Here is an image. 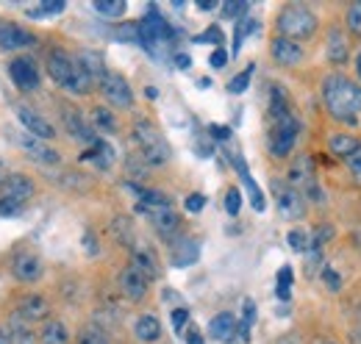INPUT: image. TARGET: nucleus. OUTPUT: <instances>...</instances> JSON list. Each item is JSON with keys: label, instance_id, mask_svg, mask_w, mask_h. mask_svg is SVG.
Returning <instances> with one entry per match:
<instances>
[{"label": "nucleus", "instance_id": "obj_1", "mask_svg": "<svg viewBox=\"0 0 361 344\" xmlns=\"http://www.w3.org/2000/svg\"><path fill=\"white\" fill-rule=\"evenodd\" d=\"M322 100L334 120L356 123V114L361 111V86L342 75H328L322 84Z\"/></svg>", "mask_w": 361, "mask_h": 344}, {"label": "nucleus", "instance_id": "obj_2", "mask_svg": "<svg viewBox=\"0 0 361 344\" xmlns=\"http://www.w3.org/2000/svg\"><path fill=\"white\" fill-rule=\"evenodd\" d=\"M47 75L53 78V84H59L73 94H90L92 84H94L92 75L87 73V67L78 61V56L73 59L64 50H53L47 56Z\"/></svg>", "mask_w": 361, "mask_h": 344}, {"label": "nucleus", "instance_id": "obj_3", "mask_svg": "<svg viewBox=\"0 0 361 344\" xmlns=\"http://www.w3.org/2000/svg\"><path fill=\"white\" fill-rule=\"evenodd\" d=\"M134 142L142 153V161L147 167H164L170 161V145L164 142L161 130L156 128L150 120H136L134 123Z\"/></svg>", "mask_w": 361, "mask_h": 344}, {"label": "nucleus", "instance_id": "obj_4", "mask_svg": "<svg viewBox=\"0 0 361 344\" xmlns=\"http://www.w3.org/2000/svg\"><path fill=\"white\" fill-rule=\"evenodd\" d=\"M317 31V17L306 6H286L278 14V37L286 39H309Z\"/></svg>", "mask_w": 361, "mask_h": 344}, {"label": "nucleus", "instance_id": "obj_5", "mask_svg": "<svg viewBox=\"0 0 361 344\" xmlns=\"http://www.w3.org/2000/svg\"><path fill=\"white\" fill-rule=\"evenodd\" d=\"M289 186L298 189L306 200H314V203H322L325 195L322 189L317 186V175H314V159L312 156H298L289 167Z\"/></svg>", "mask_w": 361, "mask_h": 344}, {"label": "nucleus", "instance_id": "obj_6", "mask_svg": "<svg viewBox=\"0 0 361 344\" xmlns=\"http://www.w3.org/2000/svg\"><path fill=\"white\" fill-rule=\"evenodd\" d=\"M298 120L292 117V114H286V117H281V120H275L272 123V130H270V153L275 159H283V156H289L292 153V147H295V139H298Z\"/></svg>", "mask_w": 361, "mask_h": 344}, {"label": "nucleus", "instance_id": "obj_7", "mask_svg": "<svg viewBox=\"0 0 361 344\" xmlns=\"http://www.w3.org/2000/svg\"><path fill=\"white\" fill-rule=\"evenodd\" d=\"M14 142H17V147H20L31 161H37V164H42V167H56V164L61 161V156H59L56 147H50L47 142L37 139V136H31V133H25V130L17 133Z\"/></svg>", "mask_w": 361, "mask_h": 344}, {"label": "nucleus", "instance_id": "obj_8", "mask_svg": "<svg viewBox=\"0 0 361 344\" xmlns=\"http://www.w3.org/2000/svg\"><path fill=\"white\" fill-rule=\"evenodd\" d=\"M100 94H103L114 109H131V106H134L131 84H128L120 73H106V78L100 81Z\"/></svg>", "mask_w": 361, "mask_h": 344}, {"label": "nucleus", "instance_id": "obj_9", "mask_svg": "<svg viewBox=\"0 0 361 344\" xmlns=\"http://www.w3.org/2000/svg\"><path fill=\"white\" fill-rule=\"evenodd\" d=\"M8 78L14 81L17 89H23V92L37 89L39 81H42L39 67H37V61H34L31 56H17V59H11V61H8Z\"/></svg>", "mask_w": 361, "mask_h": 344}, {"label": "nucleus", "instance_id": "obj_10", "mask_svg": "<svg viewBox=\"0 0 361 344\" xmlns=\"http://www.w3.org/2000/svg\"><path fill=\"white\" fill-rule=\"evenodd\" d=\"M11 275L20 283H37L45 275V264H42V258L37 256V253L23 250V253H17L14 261H11Z\"/></svg>", "mask_w": 361, "mask_h": 344}, {"label": "nucleus", "instance_id": "obj_11", "mask_svg": "<svg viewBox=\"0 0 361 344\" xmlns=\"http://www.w3.org/2000/svg\"><path fill=\"white\" fill-rule=\"evenodd\" d=\"M136 211L147 214L150 225L156 228V233H159V236H164V239H173V236L178 233L180 216L173 211V206H159V209H145V206H136Z\"/></svg>", "mask_w": 361, "mask_h": 344}, {"label": "nucleus", "instance_id": "obj_12", "mask_svg": "<svg viewBox=\"0 0 361 344\" xmlns=\"http://www.w3.org/2000/svg\"><path fill=\"white\" fill-rule=\"evenodd\" d=\"M275 200H278L281 216H286V219H300V216L306 214V197L298 189H292L289 183L286 186L275 183Z\"/></svg>", "mask_w": 361, "mask_h": 344}, {"label": "nucleus", "instance_id": "obj_13", "mask_svg": "<svg viewBox=\"0 0 361 344\" xmlns=\"http://www.w3.org/2000/svg\"><path fill=\"white\" fill-rule=\"evenodd\" d=\"M17 120L23 123L25 133H31V136H37V139H42V142L56 139V128H53V123L45 120L39 111L28 109V106H17Z\"/></svg>", "mask_w": 361, "mask_h": 344}, {"label": "nucleus", "instance_id": "obj_14", "mask_svg": "<svg viewBox=\"0 0 361 344\" xmlns=\"http://www.w3.org/2000/svg\"><path fill=\"white\" fill-rule=\"evenodd\" d=\"M37 44V37L14 23H0V50L6 53H17V50H28Z\"/></svg>", "mask_w": 361, "mask_h": 344}, {"label": "nucleus", "instance_id": "obj_15", "mask_svg": "<svg viewBox=\"0 0 361 344\" xmlns=\"http://www.w3.org/2000/svg\"><path fill=\"white\" fill-rule=\"evenodd\" d=\"M61 123H64V130L75 139V142H81V145H94L97 142V136H94V130L84 123V117H81V111L78 109H73V106H61Z\"/></svg>", "mask_w": 361, "mask_h": 344}, {"label": "nucleus", "instance_id": "obj_16", "mask_svg": "<svg viewBox=\"0 0 361 344\" xmlns=\"http://www.w3.org/2000/svg\"><path fill=\"white\" fill-rule=\"evenodd\" d=\"M17 319L23 322H47L50 319V302L42 295H25L23 300L17 302V311H14Z\"/></svg>", "mask_w": 361, "mask_h": 344}, {"label": "nucleus", "instance_id": "obj_17", "mask_svg": "<svg viewBox=\"0 0 361 344\" xmlns=\"http://www.w3.org/2000/svg\"><path fill=\"white\" fill-rule=\"evenodd\" d=\"M120 292H123L126 300H131V302L145 300V295H147V278L128 264V266L120 272Z\"/></svg>", "mask_w": 361, "mask_h": 344}, {"label": "nucleus", "instance_id": "obj_18", "mask_svg": "<svg viewBox=\"0 0 361 344\" xmlns=\"http://www.w3.org/2000/svg\"><path fill=\"white\" fill-rule=\"evenodd\" d=\"M270 53L272 59L278 64H283V67H295V64L303 61V47H300V42L286 39V37H275L270 44Z\"/></svg>", "mask_w": 361, "mask_h": 344}, {"label": "nucleus", "instance_id": "obj_19", "mask_svg": "<svg viewBox=\"0 0 361 344\" xmlns=\"http://www.w3.org/2000/svg\"><path fill=\"white\" fill-rule=\"evenodd\" d=\"M34 192H37L34 180H31L28 175H23V172H11V175L6 178V183L0 186V195L14 197V200H20V203L31 200V197H34Z\"/></svg>", "mask_w": 361, "mask_h": 344}, {"label": "nucleus", "instance_id": "obj_20", "mask_svg": "<svg viewBox=\"0 0 361 344\" xmlns=\"http://www.w3.org/2000/svg\"><path fill=\"white\" fill-rule=\"evenodd\" d=\"M131 266L139 269L147 281H156V278L161 275L159 258L153 256V250H150V247H145V245H134V247H131Z\"/></svg>", "mask_w": 361, "mask_h": 344}, {"label": "nucleus", "instance_id": "obj_21", "mask_svg": "<svg viewBox=\"0 0 361 344\" xmlns=\"http://www.w3.org/2000/svg\"><path fill=\"white\" fill-rule=\"evenodd\" d=\"M200 258V245L189 236H180L178 242L173 245V266H189Z\"/></svg>", "mask_w": 361, "mask_h": 344}, {"label": "nucleus", "instance_id": "obj_22", "mask_svg": "<svg viewBox=\"0 0 361 344\" xmlns=\"http://www.w3.org/2000/svg\"><path fill=\"white\" fill-rule=\"evenodd\" d=\"M134 336L145 344H156L159 339H161V322H159L153 314L139 317L134 325Z\"/></svg>", "mask_w": 361, "mask_h": 344}, {"label": "nucleus", "instance_id": "obj_23", "mask_svg": "<svg viewBox=\"0 0 361 344\" xmlns=\"http://www.w3.org/2000/svg\"><path fill=\"white\" fill-rule=\"evenodd\" d=\"M81 161H94L100 170H109V167L114 164V147H111L109 142L97 139L90 150H84V153H81Z\"/></svg>", "mask_w": 361, "mask_h": 344}, {"label": "nucleus", "instance_id": "obj_24", "mask_svg": "<svg viewBox=\"0 0 361 344\" xmlns=\"http://www.w3.org/2000/svg\"><path fill=\"white\" fill-rule=\"evenodd\" d=\"M233 331H236V317H233V314H228V311L217 314V317L209 322V336H212V339H217V342L231 339V336H233Z\"/></svg>", "mask_w": 361, "mask_h": 344}, {"label": "nucleus", "instance_id": "obj_25", "mask_svg": "<svg viewBox=\"0 0 361 344\" xmlns=\"http://www.w3.org/2000/svg\"><path fill=\"white\" fill-rule=\"evenodd\" d=\"M39 344H70V331L61 319H47L39 331Z\"/></svg>", "mask_w": 361, "mask_h": 344}, {"label": "nucleus", "instance_id": "obj_26", "mask_svg": "<svg viewBox=\"0 0 361 344\" xmlns=\"http://www.w3.org/2000/svg\"><path fill=\"white\" fill-rule=\"evenodd\" d=\"M233 164H236V170H239V175H242V180H245V186H247V192H250V200H253V209H256V211H264V209H267V203H264V195H262V189L256 186V180L250 178V172H247V167H245V161H242V156H236V159H233Z\"/></svg>", "mask_w": 361, "mask_h": 344}, {"label": "nucleus", "instance_id": "obj_27", "mask_svg": "<svg viewBox=\"0 0 361 344\" xmlns=\"http://www.w3.org/2000/svg\"><path fill=\"white\" fill-rule=\"evenodd\" d=\"M325 53H328V59H331V61H336V64L348 61V53H350V50H348V39H345V34H342L339 28H334V31H331Z\"/></svg>", "mask_w": 361, "mask_h": 344}, {"label": "nucleus", "instance_id": "obj_28", "mask_svg": "<svg viewBox=\"0 0 361 344\" xmlns=\"http://www.w3.org/2000/svg\"><path fill=\"white\" fill-rule=\"evenodd\" d=\"M359 147H361L359 139L350 136V133H334V136H331V153H336V156H342V159L353 156Z\"/></svg>", "mask_w": 361, "mask_h": 344}, {"label": "nucleus", "instance_id": "obj_29", "mask_svg": "<svg viewBox=\"0 0 361 344\" xmlns=\"http://www.w3.org/2000/svg\"><path fill=\"white\" fill-rule=\"evenodd\" d=\"M78 61L87 67V73L92 75V81H97V84H100V81L106 78V73H109V70H106V64H103V59H100L97 53H92V50L78 53Z\"/></svg>", "mask_w": 361, "mask_h": 344}, {"label": "nucleus", "instance_id": "obj_30", "mask_svg": "<svg viewBox=\"0 0 361 344\" xmlns=\"http://www.w3.org/2000/svg\"><path fill=\"white\" fill-rule=\"evenodd\" d=\"M92 8L97 11V14H103V17H111V20H117V17H123L126 14V0H94L92 3Z\"/></svg>", "mask_w": 361, "mask_h": 344}, {"label": "nucleus", "instance_id": "obj_31", "mask_svg": "<svg viewBox=\"0 0 361 344\" xmlns=\"http://www.w3.org/2000/svg\"><path fill=\"white\" fill-rule=\"evenodd\" d=\"M67 8V3L64 0H45L42 6H37V8H28V17H34V20H42V17H53V14H61Z\"/></svg>", "mask_w": 361, "mask_h": 344}, {"label": "nucleus", "instance_id": "obj_32", "mask_svg": "<svg viewBox=\"0 0 361 344\" xmlns=\"http://www.w3.org/2000/svg\"><path fill=\"white\" fill-rule=\"evenodd\" d=\"M92 125L100 130H109V133H114L117 130V120H114V114L109 111V109H92Z\"/></svg>", "mask_w": 361, "mask_h": 344}, {"label": "nucleus", "instance_id": "obj_33", "mask_svg": "<svg viewBox=\"0 0 361 344\" xmlns=\"http://www.w3.org/2000/svg\"><path fill=\"white\" fill-rule=\"evenodd\" d=\"M111 233L123 242V245H131V239H134V228H131V219L128 216H117L114 222H111Z\"/></svg>", "mask_w": 361, "mask_h": 344}, {"label": "nucleus", "instance_id": "obj_34", "mask_svg": "<svg viewBox=\"0 0 361 344\" xmlns=\"http://www.w3.org/2000/svg\"><path fill=\"white\" fill-rule=\"evenodd\" d=\"M75 344H109V336H106V331H103V328L90 325V328H84V331L78 333Z\"/></svg>", "mask_w": 361, "mask_h": 344}, {"label": "nucleus", "instance_id": "obj_35", "mask_svg": "<svg viewBox=\"0 0 361 344\" xmlns=\"http://www.w3.org/2000/svg\"><path fill=\"white\" fill-rule=\"evenodd\" d=\"M253 70H256V67L250 64V67H245L236 78H231V81H228V92H231V94H242V92L247 89V84H250V78H253Z\"/></svg>", "mask_w": 361, "mask_h": 344}, {"label": "nucleus", "instance_id": "obj_36", "mask_svg": "<svg viewBox=\"0 0 361 344\" xmlns=\"http://www.w3.org/2000/svg\"><path fill=\"white\" fill-rule=\"evenodd\" d=\"M256 20H245V23H239L236 25V37H233V53H239V47H242V39L247 37V34H253L256 31Z\"/></svg>", "mask_w": 361, "mask_h": 344}, {"label": "nucleus", "instance_id": "obj_37", "mask_svg": "<svg viewBox=\"0 0 361 344\" xmlns=\"http://www.w3.org/2000/svg\"><path fill=\"white\" fill-rule=\"evenodd\" d=\"M286 242H289V247H292L295 253H306V250H309V236H306L303 231H289Z\"/></svg>", "mask_w": 361, "mask_h": 344}, {"label": "nucleus", "instance_id": "obj_38", "mask_svg": "<svg viewBox=\"0 0 361 344\" xmlns=\"http://www.w3.org/2000/svg\"><path fill=\"white\" fill-rule=\"evenodd\" d=\"M239 209H242V192L236 189V186H231L226 192V211L231 216L239 214Z\"/></svg>", "mask_w": 361, "mask_h": 344}, {"label": "nucleus", "instance_id": "obj_39", "mask_svg": "<svg viewBox=\"0 0 361 344\" xmlns=\"http://www.w3.org/2000/svg\"><path fill=\"white\" fill-rule=\"evenodd\" d=\"M20 211H23V203L20 200L0 195V216H17Z\"/></svg>", "mask_w": 361, "mask_h": 344}, {"label": "nucleus", "instance_id": "obj_40", "mask_svg": "<svg viewBox=\"0 0 361 344\" xmlns=\"http://www.w3.org/2000/svg\"><path fill=\"white\" fill-rule=\"evenodd\" d=\"M348 28L350 34H361V0L348 8Z\"/></svg>", "mask_w": 361, "mask_h": 344}, {"label": "nucleus", "instance_id": "obj_41", "mask_svg": "<svg viewBox=\"0 0 361 344\" xmlns=\"http://www.w3.org/2000/svg\"><path fill=\"white\" fill-rule=\"evenodd\" d=\"M256 319V305L253 300H245V317H242V339L247 342V333H250V322Z\"/></svg>", "mask_w": 361, "mask_h": 344}, {"label": "nucleus", "instance_id": "obj_42", "mask_svg": "<svg viewBox=\"0 0 361 344\" xmlns=\"http://www.w3.org/2000/svg\"><path fill=\"white\" fill-rule=\"evenodd\" d=\"M245 11H247V3H242V0H228L226 6H223V14L226 17H239Z\"/></svg>", "mask_w": 361, "mask_h": 344}, {"label": "nucleus", "instance_id": "obj_43", "mask_svg": "<svg viewBox=\"0 0 361 344\" xmlns=\"http://www.w3.org/2000/svg\"><path fill=\"white\" fill-rule=\"evenodd\" d=\"M183 206H186V211L197 214V211H203V206H206V197H203V195H189Z\"/></svg>", "mask_w": 361, "mask_h": 344}, {"label": "nucleus", "instance_id": "obj_44", "mask_svg": "<svg viewBox=\"0 0 361 344\" xmlns=\"http://www.w3.org/2000/svg\"><path fill=\"white\" fill-rule=\"evenodd\" d=\"M322 281L331 286V292H339V289H342V281H339V275H336L331 266H325V269H322Z\"/></svg>", "mask_w": 361, "mask_h": 344}, {"label": "nucleus", "instance_id": "obj_45", "mask_svg": "<svg viewBox=\"0 0 361 344\" xmlns=\"http://www.w3.org/2000/svg\"><path fill=\"white\" fill-rule=\"evenodd\" d=\"M345 164L350 167V172H353V178H356V180L361 183V147L356 150V153H353V156H348V159H345Z\"/></svg>", "mask_w": 361, "mask_h": 344}, {"label": "nucleus", "instance_id": "obj_46", "mask_svg": "<svg viewBox=\"0 0 361 344\" xmlns=\"http://www.w3.org/2000/svg\"><path fill=\"white\" fill-rule=\"evenodd\" d=\"M170 319H173V328L180 333V331H183V325L189 322V311H186V308H176V311L170 314Z\"/></svg>", "mask_w": 361, "mask_h": 344}, {"label": "nucleus", "instance_id": "obj_47", "mask_svg": "<svg viewBox=\"0 0 361 344\" xmlns=\"http://www.w3.org/2000/svg\"><path fill=\"white\" fill-rule=\"evenodd\" d=\"M197 42H214L217 47H220V44H223V31L214 25V28H209L206 34H200V37H197Z\"/></svg>", "mask_w": 361, "mask_h": 344}, {"label": "nucleus", "instance_id": "obj_48", "mask_svg": "<svg viewBox=\"0 0 361 344\" xmlns=\"http://www.w3.org/2000/svg\"><path fill=\"white\" fill-rule=\"evenodd\" d=\"M226 61H228V53L223 50V47H217L212 56H209V64L214 67V70H220V67H226Z\"/></svg>", "mask_w": 361, "mask_h": 344}, {"label": "nucleus", "instance_id": "obj_49", "mask_svg": "<svg viewBox=\"0 0 361 344\" xmlns=\"http://www.w3.org/2000/svg\"><path fill=\"white\" fill-rule=\"evenodd\" d=\"M209 133H212L214 139H220V142L231 139V128H226V125H209Z\"/></svg>", "mask_w": 361, "mask_h": 344}, {"label": "nucleus", "instance_id": "obj_50", "mask_svg": "<svg viewBox=\"0 0 361 344\" xmlns=\"http://www.w3.org/2000/svg\"><path fill=\"white\" fill-rule=\"evenodd\" d=\"M183 339H186V344H203V339H200V331H197V328L183 331Z\"/></svg>", "mask_w": 361, "mask_h": 344}, {"label": "nucleus", "instance_id": "obj_51", "mask_svg": "<svg viewBox=\"0 0 361 344\" xmlns=\"http://www.w3.org/2000/svg\"><path fill=\"white\" fill-rule=\"evenodd\" d=\"M289 283H292V269L283 266V269L278 272V286H289Z\"/></svg>", "mask_w": 361, "mask_h": 344}, {"label": "nucleus", "instance_id": "obj_52", "mask_svg": "<svg viewBox=\"0 0 361 344\" xmlns=\"http://www.w3.org/2000/svg\"><path fill=\"white\" fill-rule=\"evenodd\" d=\"M0 344H14V333H11V328H3V325H0Z\"/></svg>", "mask_w": 361, "mask_h": 344}, {"label": "nucleus", "instance_id": "obj_53", "mask_svg": "<svg viewBox=\"0 0 361 344\" xmlns=\"http://www.w3.org/2000/svg\"><path fill=\"white\" fill-rule=\"evenodd\" d=\"M176 64H178L180 70H189V64H192V59H189V56H183V53H178V56H176Z\"/></svg>", "mask_w": 361, "mask_h": 344}, {"label": "nucleus", "instance_id": "obj_54", "mask_svg": "<svg viewBox=\"0 0 361 344\" xmlns=\"http://www.w3.org/2000/svg\"><path fill=\"white\" fill-rule=\"evenodd\" d=\"M84 245H87V253H90V256H94V253H97V247H94V239H92V233H87V236H84Z\"/></svg>", "mask_w": 361, "mask_h": 344}, {"label": "nucleus", "instance_id": "obj_55", "mask_svg": "<svg viewBox=\"0 0 361 344\" xmlns=\"http://www.w3.org/2000/svg\"><path fill=\"white\" fill-rule=\"evenodd\" d=\"M214 6H217L214 0H197V8H200V11H212Z\"/></svg>", "mask_w": 361, "mask_h": 344}, {"label": "nucleus", "instance_id": "obj_56", "mask_svg": "<svg viewBox=\"0 0 361 344\" xmlns=\"http://www.w3.org/2000/svg\"><path fill=\"white\" fill-rule=\"evenodd\" d=\"M8 175H11V172H8V167H6V164H3V159H0V186L6 183V178H8Z\"/></svg>", "mask_w": 361, "mask_h": 344}, {"label": "nucleus", "instance_id": "obj_57", "mask_svg": "<svg viewBox=\"0 0 361 344\" xmlns=\"http://www.w3.org/2000/svg\"><path fill=\"white\" fill-rule=\"evenodd\" d=\"M145 94H147L150 100H156V97H159V89H156V86H147V89H145Z\"/></svg>", "mask_w": 361, "mask_h": 344}, {"label": "nucleus", "instance_id": "obj_58", "mask_svg": "<svg viewBox=\"0 0 361 344\" xmlns=\"http://www.w3.org/2000/svg\"><path fill=\"white\" fill-rule=\"evenodd\" d=\"M314 344H339V342H334V339H328V336H319Z\"/></svg>", "mask_w": 361, "mask_h": 344}, {"label": "nucleus", "instance_id": "obj_59", "mask_svg": "<svg viewBox=\"0 0 361 344\" xmlns=\"http://www.w3.org/2000/svg\"><path fill=\"white\" fill-rule=\"evenodd\" d=\"M359 73H361V56H359Z\"/></svg>", "mask_w": 361, "mask_h": 344}]
</instances>
